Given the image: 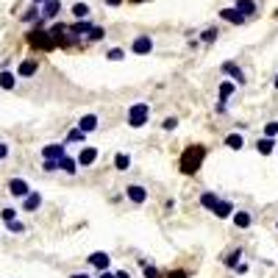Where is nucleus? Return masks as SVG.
<instances>
[{"instance_id":"obj_1","label":"nucleus","mask_w":278,"mask_h":278,"mask_svg":"<svg viewBox=\"0 0 278 278\" xmlns=\"http://www.w3.org/2000/svg\"><path fill=\"white\" fill-rule=\"evenodd\" d=\"M206 145H189V148H184V153H181V159H178V170H181L184 176H195L200 167H203V162H206Z\"/></svg>"},{"instance_id":"obj_2","label":"nucleus","mask_w":278,"mask_h":278,"mask_svg":"<svg viewBox=\"0 0 278 278\" xmlns=\"http://www.w3.org/2000/svg\"><path fill=\"white\" fill-rule=\"evenodd\" d=\"M42 23H45V20H42ZM42 23H39V25H34V31L28 34V45H31L34 50H56L59 45H56L53 34L42 28Z\"/></svg>"},{"instance_id":"obj_3","label":"nucleus","mask_w":278,"mask_h":278,"mask_svg":"<svg viewBox=\"0 0 278 278\" xmlns=\"http://www.w3.org/2000/svg\"><path fill=\"white\" fill-rule=\"evenodd\" d=\"M148 120H151V106L148 103H133L128 109V125L131 128H142Z\"/></svg>"},{"instance_id":"obj_4","label":"nucleus","mask_w":278,"mask_h":278,"mask_svg":"<svg viewBox=\"0 0 278 278\" xmlns=\"http://www.w3.org/2000/svg\"><path fill=\"white\" fill-rule=\"evenodd\" d=\"M125 198L131 200L133 206H142L148 200V189L142 187V184H128V187H125Z\"/></svg>"},{"instance_id":"obj_5","label":"nucleus","mask_w":278,"mask_h":278,"mask_svg":"<svg viewBox=\"0 0 278 278\" xmlns=\"http://www.w3.org/2000/svg\"><path fill=\"white\" fill-rule=\"evenodd\" d=\"M220 20H225V23H231V25H245V23H248V17H245V14H242L236 6L220 9Z\"/></svg>"},{"instance_id":"obj_6","label":"nucleus","mask_w":278,"mask_h":278,"mask_svg":"<svg viewBox=\"0 0 278 278\" xmlns=\"http://www.w3.org/2000/svg\"><path fill=\"white\" fill-rule=\"evenodd\" d=\"M131 50H133L136 56H148V53L153 50V39L148 37V34H139V37L131 42Z\"/></svg>"},{"instance_id":"obj_7","label":"nucleus","mask_w":278,"mask_h":278,"mask_svg":"<svg viewBox=\"0 0 278 278\" xmlns=\"http://www.w3.org/2000/svg\"><path fill=\"white\" fill-rule=\"evenodd\" d=\"M220 73L223 75H228V78H234L236 84H245V73H242V67L239 64H234V61H223V67H220Z\"/></svg>"},{"instance_id":"obj_8","label":"nucleus","mask_w":278,"mask_h":278,"mask_svg":"<svg viewBox=\"0 0 278 278\" xmlns=\"http://www.w3.org/2000/svg\"><path fill=\"white\" fill-rule=\"evenodd\" d=\"M97 156H100L97 148H84V151L78 153V167H92V164L97 162Z\"/></svg>"},{"instance_id":"obj_9","label":"nucleus","mask_w":278,"mask_h":278,"mask_svg":"<svg viewBox=\"0 0 278 278\" xmlns=\"http://www.w3.org/2000/svg\"><path fill=\"white\" fill-rule=\"evenodd\" d=\"M37 70H39V61L37 59H23V61H20L17 75H20V78H31V75H37Z\"/></svg>"},{"instance_id":"obj_10","label":"nucleus","mask_w":278,"mask_h":278,"mask_svg":"<svg viewBox=\"0 0 278 278\" xmlns=\"http://www.w3.org/2000/svg\"><path fill=\"white\" fill-rule=\"evenodd\" d=\"M9 192L17 195V198H25V195H31V187H28L25 178H12V181H9Z\"/></svg>"},{"instance_id":"obj_11","label":"nucleus","mask_w":278,"mask_h":278,"mask_svg":"<svg viewBox=\"0 0 278 278\" xmlns=\"http://www.w3.org/2000/svg\"><path fill=\"white\" fill-rule=\"evenodd\" d=\"M234 6L239 9L242 14H245V17H256V14H259V3H256V0H234Z\"/></svg>"},{"instance_id":"obj_12","label":"nucleus","mask_w":278,"mask_h":278,"mask_svg":"<svg viewBox=\"0 0 278 278\" xmlns=\"http://www.w3.org/2000/svg\"><path fill=\"white\" fill-rule=\"evenodd\" d=\"M61 12V3L59 0H48V3H42V20L48 23V20H56Z\"/></svg>"},{"instance_id":"obj_13","label":"nucleus","mask_w":278,"mask_h":278,"mask_svg":"<svg viewBox=\"0 0 278 278\" xmlns=\"http://www.w3.org/2000/svg\"><path fill=\"white\" fill-rule=\"evenodd\" d=\"M61 156H67V142L64 145H45L42 148V159H61Z\"/></svg>"},{"instance_id":"obj_14","label":"nucleus","mask_w":278,"mask_h":278,"mask_svg":"<svg viewBox=\"0 0 278 278\" xmlns=\"http://www.w3.org/2000/svg\"><path fill=\"white\" fill-rule=\"evenodd\" d=\"M109 261H111V256L103 253V250H97V253L89 256V264L95 267V270H109Z\"/></svg>"},{"instance_id":"obj_15","label":"nucleus","mask_w":278,"mask_h":278,"mask_svg":"<svg viewBox=\"0 0 278 278\" xmlns=\"http://www.w3.org/2000/svg\"><path fill=\"white\" fill-rule=\"evenodd\" d=\"M212 212H214V217L225 220V217H231V214H234V203H231V200H217V206H214Z\"/></svg>"},{"instance_id":"obj_16","label":"nucleus","mask_w":278,"mask_h":278,"mask_svg":"<svg viewBox=\"0 0 278 278\" xmlns=\"http://www.w3.org/2000/svg\"><path fill=\"white\" fill-rule=\"evenodd\" d=\"M39 206H42V195H39V192H31V195H25V198H23V209H25V212H37Z\"/></svg>"},{"instance_id":"obj_17","label":"nucleus","mask_w":278,"mask_h":278,"mask_svg":"<svg viewBox=\"0 0 278 278\" xmlns=\"http://www.w3.org/2000/svg\"><path fill=\"white\" fill-rule=\"evenodd\" d=\"M275 145H278V142L272 136H261L259 142H256V151H259L261 156H270V153L275 151Z\"/></svg>"},{"instance_id":"obj_18","label":"nucleus","mask_w":278,"mask_h":278,"mask_svg":"<svg viewBox=\"0 0 278 278\" xmlns=\"http://www.w3.org/2000/svg\"><path fill=\"white\" fill-rule=\"evenodd\" d=\"M20 20H23L25 25H28V23L39 25V23H42V12H39V6H37V3H31V9H28V12H25Z\"/></svg>"},{"instance_id":"obj_19","label":"nucleus","mask_w":278,"mask_h":278,"mask_svg":"<svg viewBox=\"0 0 278 278\" xmlns=\"http://www.w3.org/2000/svg\"><path fill=\"white\" fill-rule=\"evenodd\" d=\"M97 122H100V120H97V114H84L78 120V128H81V131H86V133H92L97 128Z\"/></svg>"},{"instance_id":"obj_20","label":"nucleus","mask_w":278,"mask_h":278,"mask_svg":"<svg viewBox=\"0 0 278 278\" xmlns=\"http://www.w3.org/2000/svg\"><path fill=\"white\" fill-rule=\"evenodd\" d=\"M139 267H142V272H145V278H164V272L159 270V267H153L148 259H139Z\"/></svg>"},{"instance_id":"obj_21","label":"nucleus","mask_w":278,"mask_h":278,"mask_svg":"<svg viewBox=\"0 0 278 278\" xmlns=\"http://www.w3.org/2000/svg\"><path fill=\"white\" fill-rule=\"evenodd\" d=\"M250 223H253V214L250 212H234V225L236 228H250Z\"/></svg>"},{"instance_id":"obj_22","label":"nucleus","mask_w":278,"mask_h":278,"mask_svg":"<svg viewBox=\"0 0 278 278\" xmlns=\"http://www.w3.org/2000/svg\"><path fill=\"white\" fill-rule=\"evenodd\" d=\"M217 37H220V28H214V25H209V28H203V31H200V42H203V45H212V42H217Z\"/></svg>"},{"instance_id":"obj_23","label":"nucleus","mask_w":278,"mask_h":278,"mask_svg":"<svg viewBox=\"0 0 278 278\" xmlns=\"http://www.w3.org/2000/svg\"><path fill=\"white\" fill-rule=\"evenodd\" d=\"M234 89H236V84H234V81H223V84H220L217 86V97H220V100H228V97L231 95H234Z\"/></svg>"},{"instance_id":"obj_24","label":"nucleus","mask_w":278,"mask_h":278,"mask_svg":"<svg viewBox=\"0 0 278 278\" xmlns=\"http://www.w3.org/2000/svg\"><path fill=\"white\" fill-rule=\"evenodd\" d=\"M14 86H17V75L3 70V73H0V89H14Z\"/></svg>"},{"instance_id":"obj_25","label":"nucleus","mask_w":278,"mask_h":278,"mask_svg":"<svg viewBox=\"0 0 278 278\" xmlns=\"http://www.w3.org/2000/svg\"><path fill=\"white\" fill-rule=\"evenodd\" d=\"M225 148H231V151H242V148H245L242 133H228V136H225Z\"/></svg>"},{"instance_id":"obj_26","label":"nucleus","mask_w":278,"mask_h":278,"mask_svg":"<svg viewBox=\"0 0 278 278\" xmlns=\"http://www.w3.org/2000/svg\"><path fill=\"white\" fill-rule=\"evenodd\" d=\"M59 167L64 170V173H70V176H73L75 170H78V159H73V156H61V159H59Z\"/></svg>"},{"instance_id":"obj_27","label":"nucleus","mask_w":278,"mask_h":278,"mask_svg":"<svg viewBox=\"0 0 278 278\" xmlns=\"http://www.w3.org/2000/svg\"><path fill=\"white\" fill-rule=\"evenodd\" d=\"M103 37H106V28L103 25H92L89 34H86V42H100Z\"/></svg>"},{"instance_id":"obj_28","label":"nucleus","mask_w":278,"mask_h":278,"mask_svg":"<svg viewBox=\"0 0 278 278\" xmlns=\"http://www.w3.org/2000/svg\"><path fill=\"white\" fill-rule=\"evenodd\" d=\"M217 200H220V198H217L214 192H203V195H200V206H203V209H209V212L217 206Z\"/></svg>"},{"instance_id":"obj_29","label":"nucleus","mask_w":278,"mask_h":278,"mask_svg":"<svg viewBox=\"0 0 278 278\" xmlns=\"http://www.w3.org/2000/svg\"><path fill=\"white\" fill-rule=\"evenodd\" d=\"M70 12H73L75 20H86V17H89V6H86V3H73Z\"/></svg>"},{"instance_id":"obj_30","label":"nucleus","mask_w":278,"mask_h":278,"mask_svg":"<svg viewBox=\"0 0 278 278\" xmlns=\"http://www.w3.org/2000/svg\"><path fill=\"white\" fill-rule=\"evenodd\" d=\"M114 167L120 170V173H125V170L131 167V156H128V153H117V156H114Z\"/></svg>"},{"instance_id":"obj_31","label":"nucleus","mask_w":278,"mask_h":278,"mask_svg":"<svg viewBox=\"0 0 278 278\" xmlns=\"http://www.w3.org/2000/svg\"><path fill=\"white\" fill-rule=\"evenodd\" d=\"M86 139V131H81L78 125L75 128H70V133H67V145H70V142H84Z\"/></svg>"},{"instance_id":"obj_32","label":"nucleus","mask_w":278,"mask_h":278,"mask_svg":"<svg viewBox=\"0 0 278 278\" xmlns=\"http://www.w3.org/2000/svg\"><path fill=\"white\" fill-rule=\"evenodd\" d=\"M239 256H242V248H234V250H231V253L223 259L225 267H236V264H239Z\"/></svg>"},{"instance_id":"obj_33","label":"nucleus","mask_w":278,"mask_h":278,"mask_svg":"<svg viewBox=\"0 0 278 278\" xmlns=\"http://www.w3.org/2000/svg\"><path fill=\"white\" fill-rule=\"evenodd\" d=\"M106 59H109V61H122V59H125V50H122V48H111L109 53H106Z\"/></svg>"},{"instance_id":"obj_34","label":"nucleus","mask_w":278,"mask_h":278,"mask_svg":"<svg viewBox=\"0 0 278 278\" xmlns=\"http://www.w3.org/2000/svg\"><path fill=\"white\" fill-rule=\"evenodd\" d=\"M0 217H3V223H12V220H17V209H12V206H6V209L0 212Z\"/></svg>"},{"instance_id":"obj_35","label":"nucleus","mask_w":278,"mask_h":278,"mask_svg":"<svg viewBox=\"0 0 278 278\" xmlns=\"http://www.w3.org/2000/svg\"><path fill=\"white\" fill-rule=\"evenodd\" d=\"M162 128H164V131H176V128H178V117H164Z\"/></svg>"},{"instance_id":"obj_36","label":"nucleus","mask_w":278,"mask_h":278,"mask_svg":"<svg viewBox=\"0 0 278 278\" xmlns=\"http://www.w3.org/2000/svg\"><path fill=\"white\" fill-rule=\"evenodd\" d=\"M42 170H45V173H53V170H61V167H59V159H45V162H42Z\"/></svg>"},{"instance_id":"obj_37","label":"nucleus","mask_w":278,"mask_h":278,"mask_svg":"<svg viewBox=\"0 0 278 278\" xmlns=\"http://www.w3.org/2000/svg\"><path fill=\"white\" fill-rule=\"evenodd\" d=\"M264 136H272V139L278 136V120H272V122H267V125H264Z\"/></svg>"},{"instance_id":"obj_38","label":"nucleus","mask_w":278,"mask_h":278,"mask_svg":"<svg viewBox=\"0 0 278 278\" xmlns=\"http://www.w3.org/2000/svg\"><path fill=\"white\" fill-rule=\"evenodd\" d=\"M6 225H9V231H14V234H23V231H25V225L17 223V220H12V223H6Z\"/></svg>"},{"instance_id":"obj_39","label":"nucleus","mask_w":278,"mask_h":278,"mask_svg":"<svg viewBox=\"0 0 278 278\" xmlns=\"http://www.w3.org/2000/svg\"><path fill=\"white\" fill-rule=\"evenodd\" d=\"M167 278H189L184 270H173V272H167Z\"/></svg>"},{"instance_id":"obj_40","label":"nucleus","mask_w":278,"mask_h":278,"mask_svg":"<svg viewBox=\"0 0 278 278\" xmlns=\"http://www.w3.org/2000/svg\"><path fill=\"white\" fill-rule=\"evenodd\" d=\"M103 3H106V6H109V9H117V6H122L125 0H103Z\"/></svg>"},{"instance_id":"obj_41","label":"nucleus","mask_w":278,"mask_h":278,"mask_svg":"<svg viewBox=\"0 0 278 278\" xmlns=\"http://www.w3.org/2000/svg\"><path fill=\"white\" fill-rule=\"evenodd\" d=\"M6 156H9V145H6V142H0V162H3Z\"/></svg>"},{"instance_id":"obj_42","label":"nucleus","mask_w":278,"mask_h":278,"mask_svg":"<svg viewBox=\"0 0 278 278\" xmlns=\"http://www.w3.org/2000/svg\"><path fill=\"white\" fill-rule=\"evenodd\" d=\"M97 278H117V272H111V270H100V275Z\"/></svg>"},{"instance_id":"obj_43","label":"nucleus","mask_w":278,"mask_h":278,"mask_svg":"<svg viewBox=\"0 0 278 278\" xmlns=\"http://www.w3.org/2000/svg\"><path fill=\"white\" fill-rule=\"evenodd\" d=\"M70 278H89L86 272H75V275H70Z\"/></svg>"},{"instance_id":"obj_44","label":"nucleus","mask_w":278,"mask_h":278,"mask_svg":"<svg viewBox=\"0 0 278 278\" xmlns=\"http://www.w3.org/2000/svg\"><path fill=\"white\" fill-rule=\"evenodd\" d=\"M117 278H131V275H128L125 270H120V272H117Z\"/></svg>"},{"instance_id":"obj_45","label":"nucleus","mask_w":278,"mask_h":278,"mask_svg":"<svg viewBox=\"0 0 278 278\" xmlns=\"http://www.w3.org/2000/svg\"><path fill=\"white\" fill-rule=\"evenodd\" d=\"M31 3H37V6H42V3H48V0H31Z\"/></svg>"},{"instance_id":"obj_46","label":"nucleus","mask_w":278,"mask_h":278,"mask_svg":"<svg viewBox=\"0 0 278 278\" xmlns=\"http://www.w3.org/2000/svg\"><path fill=\"white\" fill-rule=\"evenodd\" d=\"M272 86H275V89H278V75H275V81H272Z\"/></svg>"},{"instance_id":"obj_47","label":"nucleus","mask_w":278,"mask_h":278,"mask_svg":"<svg viewBox=\"0 0 278 278\" xmlns=\"http://www.w3.org/2000/svg\"><path fill=\"white\" fill-rule=\"evenodd\" d=\"M131 3H145V0H131Z\"/></svg>"}]
</instances>
